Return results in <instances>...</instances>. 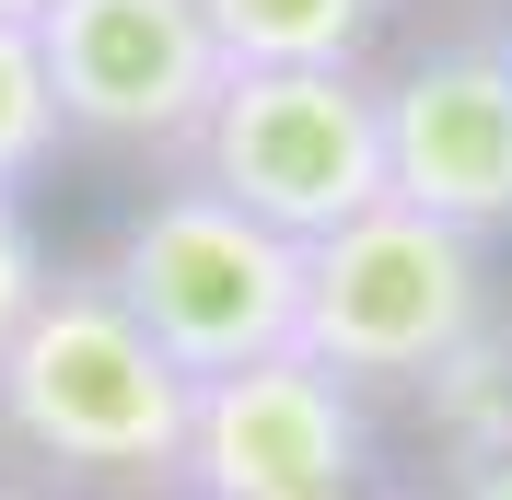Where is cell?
<instances>
[{"label":"cell","mask_w":512,"mask_h":500,"mask_svg":"<svg viewBox=\"0 0 512 500\" xmlns=\"http://www.w3.org/2000/svg\"><path fill=\"white\" fill-rule=\"evenodd\" d=\"M396 0H198L233 70H361Z\"/></svg>","instance_id":"8"},{"label":"cell","mask_w":512,"mask_h":500,"mask_svg":"<svg viewBox=\"0 0 512 500\" xmlns=\"http://www.w3.org/2000/svg\"><path fill=\"white\" fill-rule=\"evenodd\" d=\"M0 500H47V489H0Z\"/></svg>","instance_id":"14"},{"label":"cell","mask_w":512,"mask_h":500,"mask_svg":"<svg viewBox=\"0 0 512 500\" xmlns=\"http://www.w3.org/2000/svg\"><path fill=\"white\" fill-rule=\"evenodd\" d=\"M117 303L163 338L175 373H245L268 349H291L303 326V245H280L268 221H245L233 198H210L198 175L152 187L140 210L117 221V245L94 256Z\"/></svg>","instance_id":"3"},{"label":"cell","mask_w":512,"mask_h":500,"mask_svg":"<svg viewBox=\"0 0 512 500\" xmlns=\"http://www.w3.org/2000/svg\"><path fill=\"white\" fill-rule=\"evenodd\" d=\"M59 152H70V128H59V94H47V59H35V24H0V198H24Z\"/></svg>","instance_id":"9"},{"label":"cell","mask_w":512,"mask_h":500,"mask_svg":"<svg viewBox=\"0 0 512 500\" xmlns=\"http://www.w3.org/2000/svg\"><path fill=\"white\" fill-rule=\"evenodd\" d=\"M35 12H47V0H0V24H35Z\"/></svg>","instance_id":"12"},{"label":"cell","mask_w":512,"mask_h":500,"mask_svg":"<svg viewBox=\"0 0 512 500\" xmlns=\"http://www.w3.org/2000/svg\"><path fill=\"white\" fill-rule=\"evenodd\" d=\"M187 407H198V373L163 361V338L117 303L105 268H47V291L0 349V431L35 466L105 477V489H175Z\"/></svg>","instance_id":"1"},{"label":"cell","mask_w":512,"mask_h":500,"mask_svg":"<svg viewBox=\"0 0 512 500\" xmlns=\"http://www.w3.org/2000/svg\"><path fill=\"white\" fill-rule=\"evenodd\" d=\"M35 59H47L70 152H128V163H187L233 70L222 35L198 24V0H47Z\"/></svg>","instance_id":"5"},{"label":"cell","mask_w":512,"mask_h":500,"mask_svg":"<svg viewBox=\"0 0 512 500\" xmlns=\"http://www.w3.org/2000/svg\"><path fill=\"white\" fill-rule=\"evenodd\" d=\"M489 338V245L454 221L373 198L361 221L303 245V326L291 349H315L338 384H454Z\"/></svg>","instance_id":"2"},{"label":"cell","mask_w":512,"mask_h":500,"mask_svg":"<svg viewBox=\"0 0 512 500\" xmlns=\"http://www.w3.org/2000/svg\"><path fill=\"white\" fill-rule=\"evenodd\" d=\"M210 198L268 221L280 245H315L384 198V105L373 70H222L187 163Z\"/></svg>","instance_id":"4"},{"label":"cell","mask_w":512,"mask_h":500,"mask_svg":"<svg viewBox=\"0 0 512 500\" xmlns=\"http://www.w3.org/2000/svg\"><path fill=\"white\" fill-rule=\"evenodd\" d=\"M361 466H373L361 384H338L315 349H268L198 384L175 500H361Z\"/></svg>","instance_id":"6"},{"label":"cell","mask_w":512,"mask_h":500,"mask_svg":"<svg viewBox=\"0 0 512 500\" xmlns=\"http://www.w3.org/2000/svg\"><path fill=\"white\" fill-rule=\"evenodd\" d=\"M47 268H59V256H47L35 210H24V198H0V349H12V326H24V303L47 291Z\"/></svg>","instance_id":"10"},{"label":"cell","mask_w":512,"mask_h":500,"mask_svg":"<svg viewBox=\"0 0 512 500\" xmlns=\"http://www.w3.org/2000/svg\"><path fill=\"white\" fill-rule=\"evenodd\" d=\"M454 500H512V442H478V454H466V489Z\"/></svg>","instance_id":"11"},{"label":"cell","mask_w":512,"mask_h":500,"mask_svg":"<svg viewBox=\"0 0 512 500\" xmlns=\"http://www.w3.org/2000/svg\"><path fill=\"white\" fill-rule=\"evenodd\" d=\"M384 105V198L501 245L512 233V47L501 35H431L408 70L373 82Z\"/></svg>","instance_id":"7"},{"label":"cell","mask_w":512,"mask_h":500,"mask_svg":"<svg viewBox=\"0 0 512 500\" xmlns=\"http://www.w3.org/2000/svg\"><path fill=\"white\" fill-rule=\"evenodd\" d=\"M489 35H501V47H512V12H501V24H489Z\"/></svg>","instance_id":"13"}]
</instances>
